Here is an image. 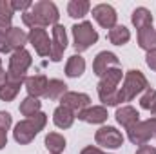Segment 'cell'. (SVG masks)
<instances>
[{"label":"cell","mask_w":156,"mask_h":154,"mask_svg":"<svg viewBox=\"0 0 156 154\" xmlns=\"http://www.w3.org/2000/svg\"><path fill=\"white\" fill-rule=\"evenodd\" d=\"M60 18L58 7L55 5V2L51 0H40L31 5V9H27L22 15V22L29 27V29H37V27H47V26H56Z\"/></svg>","instance_id":"1"},{"label":"cell","mask_w":156,"mask_h":154,"mask_svg":"<svg viewBox=\"0 0 156 154\" xmlns=\"http://www.w3.org/2000/svg\"><path fill=\"white\" fill-rule=\"evenodd\" d=\"M45 123H47V114L42 113V111L37 113L35 116H31V118H26V120L18 121V123L15 125V131H13L15 142L20 143V145L31 143L40 131H44Z\"/></svg>","instance_id":"2"},{"label":"cell","mask_w":156,"mask_h":154,"mask_svg":"<svg viewBox=\"0 0 156 154\" xmlns=\"http://www.w3.org/2000/svg\"><path fill=\"white\" fill-rule=\"evenodd\" d=\"M122 76H123L122 69L113 67L100 78V82H98V98L104 105H107V107L118 105V89H120L118 85L122 82Z\"/></svg>","instance_id":"3"},{"label":"cell","mask_w":156,"mask_h":154,"mask_svg":"<svg viewBox=\"0 0 156 154\" xmlns=\"http://www.w3.org/2000/svg\"><path fill=\"white\" fill-rule=\"evenodd\" d=\"M149 89V82L145 75L138 69H131L125 73L123 76V83L122 87L118 89V103H125V102H131L134 100L140 93L147 91Z\"/></svg>","instance_id":"4"},{"label":"cell","mask_w":156,"mask_h":154,"mask_svg":"<svg viewBox=\"0 0 156 154\" xmlns=\"http://www.w3.org/2000/svg\"><path fill=\"white\" fill-rule=\"evenodd\" d=\"M31 64H33V58H31V53L26 47L11 53L9 65H7V71H5V80L16 82V83H24L26 78H27L26 73L31 67Z\"/></svg>","instance_id":"5"},{"label":"cell","mask_w":156,"mask_h":154,"mask_svg":"<svg viewBox=\"0 0 156 154\" xmlns=\"http://www.w3.org/2000/svg\"><path fill=\"white\" fill-rule=\"evenodd\" d=\"M71 31H73V45H75V49L78 53L87 51L91 45H94L98 42V31L87 20H83L80 24H75L71 27Z\"/></svg>","instance_id":"6"},{"label":"cell","mask_w":156,"mask_h":154,"mask_svg":"<svg viewBox=\"0 0 156 154\" xmlns=\"http://www.w3.org/2000/svg\"><path fill=\"white\" fill-rule=\"evenodd\" d=\"M129 142L134 145H145L151 138L156 136V118H149L144 121H138L134 127L127 131Z\"/></svg>","instance_id":"7"},{"label":"cell","mask_w":156,"mask_h":154,"mask_svg":"<svg viewBox=\"0 0 156 154\" xmlns=\"http://www.w3.org/2000/svg\"><path fill=\"white\" fill-rule=\"evenodd\" d=\"M94 142H96L98 145L105 147V149H118V147L123 145V136H122V132H120L118 129L105 125V127H100V129L96 131Z\"/></svg>","instance_id":"8"},{"label":"cell","mask_w":156,"mask_h":154,"mask_svg":"<svg viewBox=\"0 0 156 154\" xmlns=\"http://www.w3.org/2000/svg\"><path fill=\"white\" fill-rule=\"evenodd\" d=\"M91 103V98L89 94L85 93H75V91H67L62 98H60V105L62 107H67L75 116H78L82 111H85Z\"/></svg>","instance_id":"9"},{"label":"cell","mask_w":156,"mask_h":154,"mask_svg":"<svg viewBox=\"0 0 156 154\" xmlns=\"http://www.w3.org/2000/svg\"><path fill=\"white\" fill-rule=\"evenodd\" d=\"M66 49H67L66 27L62 24H56V26H53V38H51V54H49V58L53 62H60Z\"/></svg>","instance_id":"10"},{"label":"cell","mask_w":156,"mask_h":154,"mask_svg":"<svg viewBox=\"0 0 156 154\" xmlns=\"http://www.w3.org/2000/svg\"><path fill=\"white\" fill-rule=\"evenodd\" d=\"M93 18L105 29H113L116 26V20H118V15H116V9L109 4H98L93 7Z\"/></svg>","instance_id":"11"},{"label":"cell","mask_w":156,"mask_h":154,"mask_svg":"<svg viewBox=\"0 0 156 154\" xmlns=\"http://www.w3.org/2000/svg\"><path fill=\"white\" fill-rule=\"evenodd\" d=\"M27 42L35 47L38 56H49L51 54V40H49V35L45 29H42V27L31 29L27 35Z\"/></svg>","instance_id":"12"},{"label":"cell","mask_w":156,"mask_h":154,"mask_svg":"<svg viewBox=\"0 0 156 154\" xmlns=\"http://www.w3.org/2000/svg\"><path fill=\"white\" fill-rule=\"evenodd\" d=\"M113 67H120V60H118V56L115 53H111V51H102V53L96 54V58H94V62H93V73H94L96 76L102 78L109 69H113Z\"/></svg>","instance_id":"13"},{"label":"cell","mask_w":156,"mask_h":154,"mask_svg":"<svg viewBox=\"0 0 156 154\" xmlns=\"http://www.w3.org/2000/svg\"><path fill=\"white\" fill-rule=\"evenodd\" d=\"M78 120H82V121H85V123H91V125H98V123H104V121H107V109L104 107V105H89L85 111H82L80 114L76 116Z\"/></svg>","instance_id":"14"},{"label":"cell","mask_w":156,"mask_h":154,"mask_svg":"<svg viewBox=\"0 0 156 154\" xmlns=\"http://www.w3.org/2000/svg\"><path fill=\"white\" fill-rule=\"evenodd\" d=\"M24 83H26V89H27V94L29 96L40 98V96H45L49 80L44 76V75H35V76H27Z\"/></svg>","instance_id":"15"},{"label":"cell","mask_w":156,"mask_h":154,"mask_svg":"<svg viewBox=\"0 0 156 154\" xmlns=\"http://www.w3.org/2000/svg\"><path fill=\"white\" fill-rule=\"evenodd\" d=\"M115 118H116V121L125 131H129L131 127H134L140 121V113L134 107H131V105H123V107H120L116 111Z\"/></svg>","instance_id":"16"},{"label":"cell","mask_w":156,"mask_h":154,"mask_svg":"<svg viewBox=\"0 0 156 154\" xmlns=\"http://www.w3.org/2000/svg\"><path fill=\"white\" fill-rule=\"evenodd\" d=\"M75 118L76 116L73 114L67 107H62V105H58L55 109V113H53V121H55V125L58 129H69L75 123Z\"/></svg>","instance_id":"17"},{"label":"cell","mask_w":156,"mask_h":154,"mask_svg":"<svg viewBox=\"0 0 156 154\" xmlns=\"http://www.w3.org/2000/svg\"><path fill=\"white\" fill-rule=\"evenodd\" d=\"M138 45L144 51H153L156 49V29L153 26H147L138 31Z\"/></svg>","instance_id":"18"},{"label":"cell","mask_w":156,"mask_h":154,"mask_svg":"<svg viewBox=\"0 0 156 154\" xmlns=\"http://www.w3.org/2000/svg\"><path fill=\"white\" fill-rule=\"evenodd\" d=\"M131 22L140 31V29H144L147 26H153V15H151V11L147 7H136L133 11V15H131Z\"/></svg>","instance_id":"19"},{"label":"cell","mask_w":156,"mask_h":154,"mask_svg":"<svg viewBox=\"0 0 156 154\" xmlns=\"http://www.w3.org/2000/svg\"><path fill=\"white\" fill-rule=\"evenodd\" d=\"M85 73V60L80 54L69 56L67 64H66V75L69 78H80Z\"/></svg>","instance_id":"20"},{"label":"cell","mask_w":156,"mask_h":154,"mask_svg":"<svg viewBox=\"0 0 156 154\" xmlns=\"http://www.w3.org/2000/svg\"><path fill=\"white\" fill-rule=\"evenodd\" d=\"M44 143H45L47 151L51 154H62L64 149H66V138L62 134H58V132H49L45 136Z\"/></svg>","instance_id":"21"},{"label":"cell","mask_w":156,"mask_h":154,"mask_svg":"<svg viewBox=\"0 0 156 154\" xmlns=\"http://www.w3.org/2000/svg\"><path fill=\"white\" fill-rule=\"evenodd\" d=\"M66 93H67V83H66V82H62V80H58V78L49 80L45 98H49V100H60Z\"/></svg>","instance_id":"22"},{"label":"cell","mask_w":156,"mask_h":154,"mask_svg":"<svg viewBox=\"0 0 156 154\" xmlns=\"http://www.w3.org/2000/svg\"><path fill=\"white\" fill-rule=\"evenodd\" d=\"M107 38L113 45H123L131 40V31L125 27V26H115L109 33H107Z\"/></svg>","instance_id":"23"},{"label":"cell","mask_w":156,"mask_h":154,"mask_svg":"<svg viewBox=\"0 0 156 154\" xmlns=\"http://www.w3.org/2000/svg\"><path fill=\"white\" fill-rule=\"evenodd\" d=\"M91 9V4L87 0H71L67 4V15L71 18H83Z\"/></svg>","instance_id":"24"},{"label":"cell","mask_w":156,"mask_h":154,"mask_svg":"<svg viewBox=\"0 0 156 154\" xmlns=\"http://www.w3.org/2000/svg\"><path fill=\"white\" fill-rule=\"evenodd\" d=\"M7 38H9V44H11L13 53L18 51V49H24V45L27 44V35H26L20 27H11V29L7 31Z\"/></svg>","instance_id":"25"},{"label":"cell","mask_w":156,"mask_h":154,"mask_svg":"<svg viewBox=\"0 0 156 154\" xmlns=\"http://www.w3.org/2000/svg\"><path fill=\"white\" fill-rule=\"evenodd\" d=\"M20 85H22V83L5 80V82L0 85V100H2V102H11V100H15L16 94L20 93Z\"/></svg>","instance_id":"26"},{"label":"cell","mask_w":156,"mask_h":154,"mask_svg":"<svg viewBox=\"0 0 156 154\" xmlns=\"http://www.w3.org/2000/svg\"><path fill=\"white\" fill-rule=\"evenodd\" d=\"M40 109H42V102H40L38 98L27 96V98H24L20 102V113L24 116H27V118H31V116H35L37 113H40Z\"/></svg>","instance_id":"27"},{"label":"cell","mask_w":156,"mask_h":154,"mask_svg":"<svg viewBox=\"0 0 156 154\" xmlns=\"http://www.w3.org/2000/svg\"><path fill=\"white\" fill-rule=\"evenodd\" d=\"M140 107L145 109V111H153L156 107V89H147L144 93V96L140 98Z\"/></svg>","instance_id":"28"},{"label":"cell","mask_w":156,"mask_h":154,"mask_svg":"<svg viewBox=\"0 0 156 154\" xmlns=\"http://www.w3.org/2000/svg\"><path fill=\"white\" fill-rule=\"evenodd\" d=\"M13 15H15V9L11 5V0H0V16L13 20Z\"/></svg>","instance_id":"29"},{"label":"cell","mask_w":156,"mask_h":154,"mask_svg":"<svg viewBox=\"0 0 156 154\" xmlns=\"http://www.w3.org/2000/svg\"><path fill=\"white\" fill-rule=\"evenodd\" d=\"M11 5H13V9L15 11H27V9H31V5H33V2L31 0H11Z\"/></svg>","instance_id":"30"},{"label":"cell","mask_w":156,"mask_h":154,"mask_svg":"<svg viewBox=\"0 0 156 154\" xmlns=\"http://www.w3.org/2000/svg\"><path fill=\"white\" fill-rule=\"evenodd\" d=\"M11 44H9V38H7V31L0 33V53L5 54V53H11Z\"/></svg>","instance_id":"31"},{"label":"cell","mask_w":156,"mask_h":154,"mask_svg":"<svg viewBox=\"0 0 156 154\" xmlns=\"http://www.w3.org/2000/svg\"><path fill=\"white\" fill-rule=\"evenodd\" d=\"M11 123H13V118H11V114H9V113H5V111H0V129L9 131Z\"/></svg>","instance_id":"32"},{"label":"cell","mask_w":156,"mask_h":154,"mask_svg":"<svg viewBox=\"0 0 156 154\" xmlns=\"http://www.w3.org/2000/svg\"><path fill=\"white\" fill-rule=\"evenodd\" d=\"M145 64H147L153 71H156V49L147 51V54H145Z\"/></svg>","instance_id":"33"},{"label":"cell","mask_w":156,"mask_h":154,"mask_svg":"<svg viewBox=\"0 0 156 154\" xmlns=\"http://www.w3.org/2000/svg\"><path fill=\"white\" fill-rule=\"evenodd\" d=\"M136 154H156V149L151 147V145H140Z\"/></svg>","instance_id":"34"},{"label":"cell","mask_w":156,"mask_h":154,"mask_svg":"<svg viewBox=\"0 0 156 154\" xmlns=\"http://www.w3.org/2000/svg\"><path fill=\"white\" fill-rule=\"evenodd\" d=\"M13 26H11V20H7V18H2L0 16V33H4V31H9Z\"/></svg>","instance_id":"35"},{"label":"cell","mask_w":156,"mask_h":154,"mask_svg":"<svg viewBox=\"0 0 156 154\" xmlns=\"http://www.w3.org/2000/svg\"><path fill=\"white\" fill-rule=\"evenodd\" d=\"M80 154H107V152H104V151H100L98 147H93V145H89V147H85L83 151Z\"/></svg>","instance_id":"36"},{"label":"cell","mask_w":156,"mask_h":154,"mask_svg":"<svg viewBox=\"0 0 156 154\" xmlns=\"http://www.w3.org/2000/svg\"><path fill=\"white\" fill-rule=\"evenodd\" d=\"M5 145H7V131L0 129V151H2Z\"/></svg>","instance_id":"37"},{"label":"cell","mask_w":156,"mask_h":154,"mask_svg":"<svg viewBox=\"0 0 156 154\" xmlns=\"http://www.w3.org/2000/svg\"><path fill=\"white\" fill-rule=\"evenodd\" d=\"M5 82V71H4V67H2V60H0V85Z\"/></svg>","instance_id":"38"},{"label":"cell","mask_w":156,"mask_h":154,"mask_svg":"<svg viewBox=\"0 0 156 154\" xmlns=\"http://www.w3.org/2000/svg\"><path fill=\"white\" fill-rule=\"evenodd\" d=\"M151 113H153V116H154V118H156V107H154V109H153V111H151Z\"/></svg>","instance_id":"39"}]
</instances>
